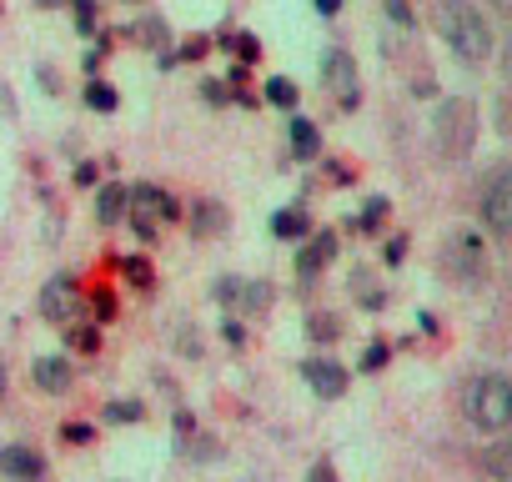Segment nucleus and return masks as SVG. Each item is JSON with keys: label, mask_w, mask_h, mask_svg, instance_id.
Masks as SVG:
<instances>
[{"label": "nucleus", "mask_w": 512, "mask_h": 482, "mask_svg": "<svg viewBox=\"0 0 512 482\" xmlns=\"http://www.w3.org/2000/svg\"><path fill=\"white\" fill-rule=\"evenodd\" d=\"M507 76H512V46H507Z\"/></svg>", "instance_id": "nucleus-44"}, {"label": "nucleus", "mask_w": 512, "mask_h": 482, "mask_svg": "<svg viewBox=\"0 0 512 482\" xmlns=\"http://www.w3.org/2000/svg\"><path fill=\"white\" fill-rule=\"evenodd\" d=\"M382 216H387V201H382V196H377V201H372V206H367V211H362V216H357V221H352V226H357V231H372V226H377V221H382Z\"/></svg>", "instance_id": "nucleus-27"}, {"label": "nucleus", "mask_w": 512, "mask_h": 482, "mask_svg": "<svg viewBox=\"0 0 512 482\" xmlns=\"http://www.w3.org/2000/svg\"><path fill=\"white\" fill-rule=\"evenodd\" d=\"M0 477H11V482H41L46 477V457L26 442H6L0 447Z\"/></svg>", "instance_id": "nucleus-7"}, {"label": "nucleus", "mask_w": 512, "mask_h": 482, "mask_svg": "<svg viewBox=\"0 0 512 482\" xmlns=\"http://www.w3.org/2000/svg\"><path fill=\"white\" fill-rule=\"evenodd\" d=\"M191 432H196L191 412H176V437H181V442H191Z\"/></svg>", "instance_id": "nucleus-37"}, {"label": "nucleus", "mask_w": 512, "mask_h": 482, "mask_svg": "<svg viewBox=\"0 0 512 482\" xmlns=\"http://www.w3.org/2000/svg\"><path fill=\"white\" fill-rule=\"evenodd\" d=\"M322 76L332 91H342V106H357V61L347 51H327L322 56Z\"/></svg>", "instance_id": "nucleus-8"}, {"label": "nucleus", "mask_w": 512, "mask_h": 482, "mask_svg": "<svg viewBox=\"0 0 512 482\" xmlns=\"http://www.w3.org/2000/svg\"><path fill=\"white\" fill-rule=\"evenodd\" d=\"M482 472H487L492 482H512V442H492V447L482 452Z\"/></svg>", "instance_id": "nucleus-18"}, {"label": "nucleus", "mask_w": 512, "mask_h": 482, "mask_svg": "<svg viewBox=\"0 0 512 482\" xmlns=\"http://www.w3.org/2000/svg\"><path fill=\"white\" fill-rule=\"evenodd\" d=\"M131 6H136V0H131Z\"/></svg>", "instance_id": "nucleus-45"}, {"label": "nucleus", "mask_w": 512, "mask_h": 482, "mask_svg": "<svg viewBox=\"0 0 512 482\" xmlns=\"http://www.w3.org/2000/svg\"><path fill=\"white\" fill-rule=\"evenodd\" d=\"M312 6H317L322 16H337V11H342V0H312Z\"/></svg>", "instance_id": "nucleus-40"}, {"label": "nucleus", "mask_w": 512, "mask_h": 482, "mask_svg": "<svg viewBox=\"0 0 512 482\" xmlns=\"http://www.w3.org/2000/svg\"><path fill=\"white\" fill-rule=\"evenodd\" d=\"M201 96H206L211 106H226V101H231V86H226V81H206V86H201Z\"/></svg>", "instance_id": "nucleus-31"}, {"label": "nucleus", "mask_w": 512, "mask_h": 482, "mask_svg": "<svg viewBox=\"0 0 512 482\" xmlns=\"http://www.w3.org/2000/svg\"><path fill=\"white\" fill-rule=\"evenodd\" d=\"M71 11H76L81 31H96V0H71Z\"/></svg>", "instance_id": "nucleus-29"}, {"label": "nucleus", "mask_w": 512, "mask_h": 482, "mask_svg": "<svg viewBox=\"0 0 512 482\" xmlns=\"http://www.w3.org/2000/svg\"><path fill=\"white\" fill-rule=\"evenodd\" d=\"M181 352H186V357H201V337H191V332H181Z\"/></svg>", "instance_id": "nucleus-38"}, {"label": "nucleus", "mask_w": 512, "mask_h": 482, "mask_svg": "<svg viewBox=\"0 0 512 482\" xmlns=\"http://www.w3.org/2000/svg\"><path fill=\"white\" fill-rule=\"evenodd\" d=\"M86 106H91V111H101V116H111V111L121 106V96H116V86L91 81V86H86Z\"/></svg>", "instance_id": "nucleus-21"}, {"label": "nucleus", "mask_w": 512, "mask_h": 482, "mask_svg": "<svg viewBox=\"0 0 512 482\" xmlns=\"http://www.w3.org/2000/svg\"><path fill=\"white\" fill-rule=\"evenodd\" d=\"M36 307H41V317L51 322V327H71V322H86L81 317V287H76V277L71 272H56L46 287H41V297H36Z\"/></svg>", "instance_id": "nucleus-4"}, {"label": "nucleus", "mask_w": 512, "mask_h": 482, "mask_svg": "<svg viewBox=\"0 0 512 482\" xmlns=\"http://www.w3.org/2000/svg\"><path fill=\"white\" fill-rule=\"evenodd\" d=\"M332 257H337V236H327V231H322V236L312 241V247L297 257V272H302V282H312V277H317V272H322Z\"/></svg>", "instance_id": "nucleus-11"}, {"label": "nucleus", "mask_w": 512, "mask_h": 482, "mask_svg": "<svg viewBox=\"0 0 512 482\" xmlns=\"http://www.w3.org/2000/svg\"><path fill=\"white\" fill-rule=\"evenodd\" d=\"M121 272H126V277H131L141 292H151V282H156V277H151V267H146L141 257H126V262H121Z\"/></svg>", "instance_id": "nucleus-25"}, {"label": "nucleus", "mask_w": 512, "mask_h": 482, "mask_svg": "<svg viewBox=\"0 0 512 482\" xmlns=\"http://www.w3.org/2000/svg\"><path fill=\"white\" fill-rule=\"evenodd\" d=\"M447 257H452V267L462 272V277H482V241L477 236H452V247H447Z\"/></svg>", "instance_id": "nucleus-10"}, {"label": "nucleus", "mask_w": 512, "mask_h": 482, "mask_svg": "<svg viewBox=\"0 0 512 482\" xmlns=\"http://www.w3.org/2000/svg\"><path fill=\"white\" fill-rule=\"evenodd\" d=\"M477 211H482L487 231H497V236H512V166H502V171H492V176L482 181Z\"/></svg>", "instance_id": "nucleus-5"}, {"label": "nucleus", "mask_w": 512, "mask_h": 482, "mask_svg": "<svg viewBox=\"0 0 512 482\" xmlns=\"http://www.w3.org/2000/svg\"><path fill=\"white\" fill-rule=\"evenodd\" d=\"M161 216H166V221H176V216H181V206H176L171 196H161Z\"/></svg>", "instance_id": "nucleus-41"}, {"label": "nucleus", "mask_w": 512, "mask_h": 482, "mask_svg": "<svg viewBox=\"0 0 512 482\" xmlns=\"http://www.w3.org/2000/svg\"><path fill=\"white\" fill-rule=\"evenodd\" d=\"M131 226H136L141 241H156V216H131Z\"/></svg>", "instance_id": "nucleus-33"}, {"label": "nucleus", "mask_w": 512, "mask_h": 482, "mask_svg": "<svg viewBox=\"0 0 512 482\" xmlns=\"http://www.w3.org/2000/svg\"><path fill=\"white\" fill-rule=\"evenodd\" d=\"M221 337H226L231 347H241V342H246V327H241L236 317H226V327H221Z\"/></svg>", "instance_id": "nucleus-34"}, {"label": "nucleus", "mask_w": 512, "mask_h": 482, "mask_svg": "<svg viewBox=\"0 0 512 482\" xmlns=\"http://www.w3.org/2000/svg\"><path fill=\"white\" fill-rule=\"evenodd\" d=\"M382 367H387V342H372L362 352V372H382Z\"/></svg>", "instance_id": "nucleus-28"}, {"label": "nucleus", "mask_w": 512, "mask_h": 482, "mask_svg": "<svg viewBox=\"0 0 512 482\" xmlns=\"http://www.w3.org/2000/svg\"><path fill=\"white\" fill-rule=\"evenodd\" d=\"M131 36H136L141 51H166V46H171V26H166L161 16H141V21L131 26Z\"/></svg>", "instance_id": "nucleus-14"}, {"label": "nucleus", "mask_w": 512, "mask_h": 482, "mask_svg": "<svg viewBox=\"0 0 512 482\" xmlns=\"http://www.w3.org/2000/svg\"><path fill=\"white\" fill-rule=\"evenodd\" d=\"M61 442H71V447H91V442H96V427H91V422H66V427H61Z\"/></svg>", "instance_id": "nucleus-24"}, {"label": "nucleus", "mask_w": 512, "mask_h": 482, "mask_svg": "<svg viewBox=\"0 0 512 482\" xmlns=\"http://www.w3.org/2000/svg\"><path fill=\"white\" fill-rule=\"evenodd\" d=\"M221 226H226L221 201H196V206H191V231H196V236H216Z\"/></svg>", "instance_id": "nucleus-17"}, {"label": "nucleus", "mask_w": 512, "mask_h": 482, "mask_svg": "<svg viewBox=\"0 0 512 482\" xmlns=\"http://www.w3.org/2000/svg\"><path fill=\"white\" fill-rule=\"evenodd\" d=\"M96 176H101V171H96L91 161H81V166H76V186H96Z\"/></svg>", "instance_id": "nucleus-36"}, {"label": "nucleus", "mask_w": 512, "mask_h": 482, "mask_svg": "<svg viewBox=\"0 0 512 482\" xmlns=\"http://www.w3.org/2000/svg\"><path fill=\"white\" fill-rule=\"evenodd\" d=\"M116 312H121L116 292H96V302H91V327H111V322H116Z\"/></svg>", "instance_id": "nucleus-22"}, {"label": "nucleus", "mask_w": 512, "mask_h": 482, "mask_svg": "<svg viewBox=\"0 0 512 482\" xmlns=\"http://www.w3.org/2000/svg\"><path fill=\"white\" fill-rule=\"evenodd\" d=\"M437 31L452 46V56L467 66H482L492 56V26L472 0H437Z\"/></svg>", "instance_id": "nucleus-1"}, {"label": "nucleus", "mask_w": 512, "mask_h": 482, "mask_svg": "<svg viewBox=\"0 0 512 482\" xmlns=\"http://www.w3.org/2000/svg\"><path fill=\"white\" fill-rule=\"evenodd\" d=\"M432 136L442 146V156H467L472 151V136H477V111L472 101H442L437 106V121H432Z\"/></svg>", "instance_id": "nucleus-3"}, {"label": "nucleus", "mask_w": 512, "mask_h": 482, "mask_svg": "<svg viewBox=\"0 0 512 482\" xmlns=\"http://www.w3.org/2000/svg\"><path fill=\"white\" fill-rule=\"evenodd\" d=\"M141 417H146V407H141L136 397H111V402H106V422H111V427H131V422H141Z\"/></svg>", "instance_id": "nucleus-19"}, {"label": "nucleus", "mask_w": 512, "mask_h": 482, "mask_svg": "<svg viewBox=\"0 0 512 482\" xmlns=\"http://www.w3.org/2000/svg\"><path fill=\"white\" fill-rule=\"evenodd\" d=\"M272 236H277V241H307V236H312V216H307L302 206H287V211L272 216Z\"/></svg>", "instance_id": "nucleus-12"}, {"label": "nucleus", "mask_w": 512, "mask_h": 482, "mask_svg": "<svg viewBox=\"0 0 512 482\" xmlns=\"http://www.w3.org/2000/svg\"><path fill=\"white\" fill-rule=\"evenodd\" d=\"M302 382H307L322 402H337V397L347 392V367L332 362V357H307V362H302Z\"/></svg>", "instance_id": "nucleus-6"}, {"label": "nucleus", "mask_w": 512, "mask_h": 482, "mask_svg": "<svg viewBox=\"0 0 512 482\" xmlns=\"http://www.w3.org/2000/svg\"><path fill=\"white\" fill-rule=\"evenodd\" d=\"M312 482H332V467L322 462V467H312Z\"/></svg>", "instance_id": "nucleus-42"}, {"label": "nucleus", "mask_w": 512, "mask_h": 482, "mask_svg": "<svg viewBox=\"0 0 512 482\" xmlns=\"http://www.w3.org/2000/svg\"><path fill=\"white\" fill-rule=\"evenodd\" d=\"M206 51H211V36H191V41H186L176 56H181V61H201Z\"/></svg>", "instance_id": "nucleus-30"}, {"label": "nucleus", "mask_w": 512, "mask_h": 482, "mask_svg": "<svg viewBox=\"0 0 512 482\" xmlns=\"http://www.w3.org/2000/svg\"><path fill=\"white\" fill-rule=\"evenodd\" d=\"M126 206H131V201H126V186L111 181V186L96 191V221H101V226H116V221L126 216Z\"/></svg>", "instance_id": "nucleus-15"}, {"label": "nucleus", "mask_w": 512, "mask_h": 482, "mask_svg": "<svg viewBox=\"0 0 512 482\" xmlns=\"http://www.w3.org/2000/svg\"><path fill=\"white\" fill-rule=\"evenodd\" d=\"M31 382H36L41 392L61 397V392H71V382H76V362H66V357H36V362H31Z\"/></svg>", "instance_id": "nucleus-9"}, {"label": "nucleus", "mask_w": 512, "mask_h": 482, "mask_svg": "<svg viewBox=\"0 0 512 482\" xmlns=\"http://www.w3.org/2000/svg\"><path fill=\"white\" fill-rule=\"evenodd\" d=\"M307 337H312V342H337V337H342V327H337V317H327V312H322V317H307Z\"/></svg>", "instance_id": "nucleus-23"}, {"label": "nucleus", "mask_w": 512, "mask_h": 482, "mask_svg": "<svg viewBox=\"0 0 512 482\" xmlns=\"http://www.w3.org/2000/svg\"><path fill=\"white\" fill-rule=\"evenodd\" d=\"M11 397V367H6V357H0V402Z\"/></svg>", "instance_id": "nucleus-39"}, {"label": "nucleus", "mask_w": 512, "mask_h": 482, "mask_svg": "<svg viewBox=\"0 0 512 482\" xmlns=\"http://www.w3.org/2000/svg\"><path fill=\"white\" fill-rule=\"evenodd\" d=\"M487 6H492L497 16H512V0H487Z\"/></svg>", "instance_id": "nucleus-43"}, {"label": "nucleus", "mask_w": 512, "mask_h": 482, "mask_svg": "<svg viewBox=\"0 0 512 482\" xmlns=\"http://www.w3.org/2000/svg\"><path fill=\"white\" fill-rule=\"evenodd\" d=\"M387 16L397 21V26H412L417 16H412V0H387Z\"/></svg>", "instance_id": "nucleus-32"}, {"label": "nucleus", "mask_w": 512, "mask_h": 482, "mask_svg": "<svg viewBox=\"0 0 512 482\" xmlns=\"http://www.w3.org/2000/svg\"><path fill=\"white\" fill-rule=\"evenodd\" d=\"M66 342H71L76 352H96L101 337H96V327H66Z\"/></svg>", "instance_id": "nucleus-26"}, {"label": "nucleus", "mask_w": 512, "mask_h": 482, "mask_svg": "<svg viewBox=\"0 0 512 482\" xmlns=\"http://www.w3.org/2000/svg\"><path fill=\"white\" fill-rule=\"evenodd\" d=\"M211 46H221V51H231L241 66H256L262 61V41H256L251 31H236V36H221V41H211Z\"/></svg>", "instance_id": "nucleus-16"}, {"label": "nucleus", "mask_w": 512, "mask_h": 482, "mask_svg": "<svg viewBox=\"0 0 512 482\" xmlns=\"http://www.w3.org/2000/svg\"><path fill=\"white\" fill-rule=\"evenodd\" d=\"M382 257H387V262L397 267V262L407 257V241H402V236H392V241H387V252H382Z\"/></svg>", "instance_id": "nucleus-35"}, {"label": "nucleus", "mask_w": 512, "mask_h": 482, "mask_svg": "<svg viewBox=\"0 0 512 482\" xmlns=\"http://www.w3.org/2000/svg\"><path fill=\"white\" fill-rule=\"evenodd\" d=\"M262 96H267V101H272V106H282V111H297V101H302V91H297V86H292V81H287V76H272V81H267V91H262Z\"/></svg>", "instance_id": "nucleus-20"}, {"label": "nucleus", "mask_w": 512, "mask_h": 482, "mask_svg": "<svg viewBox=\"0 0 512 482\" xmlns=\"http://www.w3.org/2000/svg\"><path fill=\"white\" fill-rule=\"evenodd\" d=\"M317 151H322V131H317V121L292 116V156H297V161H317Z\"/></svg>", "instance_id": "nucleus-13"}, {"label": "nucleus", "mask_w": 512, "mask_h": 482, "mask_svg": "<svg viewBox=\"0 0 512 482\" xmlns=\"http://www.w3.org/2000/svg\"><path fill=\"white\" fill-rule=\"evenodd\" d=\"M462 417L477 432H507L512 427V377L482 372L462 387Z\"/></svg>", "instance_id": "nucleus-2"}]
</instances>
